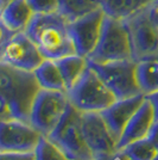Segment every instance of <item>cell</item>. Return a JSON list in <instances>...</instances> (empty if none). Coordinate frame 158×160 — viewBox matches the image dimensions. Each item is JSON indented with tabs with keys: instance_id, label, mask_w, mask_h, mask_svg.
I'll return each instance as SVG.
<instances>
[{
	"instance_id": "cell-22",
	"label": "cell",
	"mask_w": 158,
	"mask_h": 160,
	"mask_svg": "<svg viewBox=\"0 0 158 160\" xmlns=\"http://www.w3.org/2000/svg\"><path fill=\"white\" fill-rule=\"evenodd\" d=\"M35 160H68L64 153L46 136H40L36 148L33 149Z\"/></svg>"
},
{
	"instance_id": "cell-11",
	"label": "cell",
	"mask_w": 158,
	"mask_h": 160,
	"mask_svg": "<svg viewBox=\"0 0 158 160\" xmlns=\"http://www.w3.org/2000/svg\"><path fill=\"white\" fill-rule=\"evenodd\" d=\"M105 13L101 8L69 23V31L77 55L88 58L95 49L101 33Z\"/></svg>"
},
{
	"instance_id": "cell-19",
	"label": "cell",
	"mask_w": 158,
	"mask_h": 160,
	"mask_svg": "<svg viewBox=\"0 0 158 160\" xmlns=\"http://www.w3.org/2000/svg\"><path fill=\"white\" fill-rule=\"evenodd\" d=\"M98 8L100 0H59L58 12L69 22H74Z\"/></svg>"
},
{
	"instance_id": "cell-24",
	"label": "cell",
	"mask_w": 158,
	"mask_h": 160,
	"mask_svg": "<svg viewBox=\"0 0 158 160\" xmlns=\"http://www.w3.org/2000/svg\"><path fill=\"white\" fill-rule=\"evenodd\" d=\"M16 33L17 32H13L8 28H6V25L0 19V62H2V58H4V53H5L6 46L8 44L10 40L13 37Z\"/></svg>"
},
{
	"instance_id": "cell-16",
	"label": "cell",
	"mask_w": 158,
	"mask_h": 160,
	"mask_svg": "<svg viewBox=\"0 0 158 160\" xmlns=\"http://www.w3.org/2000/svg\"><path fill=\"white\" fill-rule=\"evenodd\" d=\"M152 2L153 0H100V8L107 17L125 20Z\"/></svg>"
},
{
	"instance_id": "cell-9",
	"label": "cell",
	"mask_w": 158,
	"mask_h": 160,
	"mask_svg": "<svg viewBox=\"0 0 158 160\" xmlns=\"http://www.w3.org/2000/svg\"><path fill=\"white\" fill-rule=\"evenodd\" d=\"M82 132L94 160H109L118 153V142L100 112H82Z\"/></svg>"
},
{
	"instance_id": "cell-28",
	"label": "cell",
	"mask_w": 158,
	"mask_h": 160,
	"mask_svg": "<svg viewBox=\"0 0 158 160\" xmlns=\"http://www.w3.org/2000/svg\"><path fill=\"white\" fill-rule=\"evenodd\" d=\"M146 98L152 103L153 109H155V118L158 120V91L155 92V93H151V94H149V96H146Z\"/></svg>"
},
{
	"instance_id": "cell-31",
	"label": "cell",
	"mask_w": 158,
	"mask_h": 160,
	"mask_svg": "<svg viewBox=\"0 0 158 160\" xmlns=\"http://www.w3.org/2000/svg\"><path fill=\"white\" fill-rule=\"evenodd\" d=\"M153 4H156V5L158 6V0H153Z\"/></svg>"
},
{
	"instance_id": "cell-12",
	"label": "cell",
	"mask_w": 158,
	"mask_h": 160,
	"mask_svg": "<svg viewBox=\"0 0 158 160\" xmlns=\"http://www.w3.org/2000/svg\"><path fill=\"white\" fill-rule=\"evenodd\" d=\"M45 60L33 41L24 32H17L6 46L2 62L21 71L32 72Z\"/></svg>"
},
{
	"instance_id": "cell-32",
	"label": "cell",
	"mask_w": 158,
	"mask_h": 160,
	"mask_svg": "<svg viewBox=\"0 0 158 160\" xmlns=\"http://www.w3.org/2000/svg\"><path fill=\"white\" fill-rule=\"evenodd\" d=\"M1 11H2V8H1V5H0V13H1Z\"/></svg>"
},
{
	"instance_id": "cell-2",
	"label": "cell",
	"mask_w": 158,
	"mask_h": 160,
	"mask_svg": "<svg viewBox=\"0 0 158 160\" xmlns=\"http://www.w3.org/2000/svg\"><path fill=\"white\" fill-rule=\"evenodd\" d=\"M40 88L32 72L0 62V94L7 100L12 117L30 123L31 105Z\"/></svg>"
},
{
	"instance_id": "cell-10",
	"label": "cell",
	"mask_w": 158,
	"mask_h": 160,
	"mask_svg": "<svg viewBox=\"0 0 158 160\" xmlns=\"http://www.w3.org/2000/svg\"><path fill=\"white\" fill-rule=\"evenodd\" d=\"M40 136L30 123L18 118L0 121V152H33Z\"/></svg>"
},
{
	"instance_id": "cell-6",
	"label": "cell",
	"mask_w": 158,
	"mask_h": 160,
	"mask_svg": "<svg viewBox=\"0 0 158 160\" xmlns=\"http://www.w3.org/2000/svg\"><path fill=\"white\" fill-rule=\"evenodd\" d=\"M150 6L125 19L134 62L158 61V29L150 17Z\"/></svg>"
},
{
	"instance_id": "cell-18",
	"label": "cell",
	"mask_w": 158,
	"mask_h": 160,
	"mask_svg": "<svg viewBox=\"0 0 158 160\" xmlns=\"http://www.w3.org/2000/svg\"><path fill=\"white\" fill-rule=\"evenodd\" d=\"M56 63L62 74V78L66 85V91H68L74 86V84L85 72V69L88 66V60L87 58H83L81 55L72 54L56 60Z\"/></svg>"
},
{
	"instance_id": "cell-13",
	"label": "cell",
	"mask_w": 158,
	"mask_h": 160,
	"mask_svg": "<svg viewBox=\"0 0 158 160\" xmlns=\"http://www.w3.org/2000/svg\"><path fill=\"white\" fill-rule=\"evenodd\" d=\"M144 100L145 94L139 93L126 99H117L109 107L100 111L117 142L124 133L128 121L131 120L132 116L144 103Z\"/></svg>"
},
{
	"instance_id": "cell-8",
	"label": "cell",
	"mask_w": 158,
	"mask_h": 160,
	"mask_svg": "<svg viewBox=\"0 0 158 160\" xmlns=\"http://www.w3.org/2000/svg\"><path fill=\"white\" fill-rule=\"evenodd\" d=\"M88 65L96 72L100 79L111 90L117 99H126L142 93L136 74L137 62L132 59L106 63L88 61Z\"/></svg>"
},
{
	"instance_id": "cell-27",
	"label": "cell",
	"mask_w": 158,
	"mask_h": 160,
	"mask_svg": "<svg viewBox=\"0 0 158 160\" xmlns=\"http://www.w3.org/2000/svg\"><path fill=\"white\" fill-rule=\"evenodd\" d=\"M147 139L151 141L153 146L156 147L158 151V120L155 121V123L152 124L151 129L149 132V135H147Z\"/></svg>"
},
{
	"instance_id": "cell-21",
	"label": "cell",
	"mask_w": 158,
	"mask_h": 160,
	"mask_svg": "<svg viewBox=\"0 0 158 160\" xmlns=\"http://www.w3.org/2000/svg\"><path fill=\"white\" fill-rule=\"evenodd\" d=\"M121 152L126 154L130 160H152L158 155L157 148L147 138L127 145Z\"/></svg>"
},
{
	"instance_id": "cell-14",
	"label": "cell",
	"mask_w": 158,
	"mask_h": 160,
	"mask_svg": "<svg viewBox=\"0 0 158 160\" xmlns=\"http://www.w3.org/2000/svg\"><path fill=\"white\" fill-rule=\"evenodd\" d=\"M155 121H156V118H155L153 105L145 96L144 103L132 116L131 120L128 121L124 133L119 139L118 143H117L118 152L134 141L147 138L149 132L151 129L152 124L155 123Z\"/></svg>"
},
{
	"instance_id": "cell-15",
	"label": "cell",
	"mask_w": 158,
	"mask_h": 160,
	"mask_svg": "<svg viewBox=\"0 0 158 160\" xmlns=\"http://www.w3.org/2000/svg\"><path fill=\"white\" fill-rule=\"evenodd\" d=\"M35 16L27 0H12L0 13L1 22L13 32H23Z\"/></svg>"
},
{
	"instance_id": "cell-26",
	"label": "cell",
	"mask_w": 158,
	"mask_h": 160,
	"mask_svg": "<svg viewBox=\"0 0 158 160\" xmlns=\"http://www.w3.org/2000/svg\"><path fill=\"white\" fill-rule=\"evenodd\" d=\"M11 117H12V113H11V110L8 108V103L5 99V97H2L0 94V121L11 118Z\"/></svg>"
},
{
	"instance_id": "cell-30",
	"label": "cell",
	"mask_w": 158,
	"mask_h": 160,
	"mask_svg": "<svg viewBox=\"0 0 158 160\" xmlns=\"http://www.w3.org/2000/svg\"><path fill=\"white\" fill-rule=\"evenodd\" d=\"M11 1H12V0H0V5H1V8L4 10V8H5V7H6L7 5L10 4V2H11Z\"/></svg>"
},
{
	"instance_id": "cell-29",
	"label": "cell",
	"mask_w": 158,
	"mask_h": 160,
	"mask_svg": "<svg viewBox=\"0 0 158 160\" xmlns=\"http://www.w3.org/2000/svg\"><path fill=\"white\" fill-rule=\"evenodd\" d=\"M150 17H151V20L153 22V24L158 29V6L156 4H153V2L150 6Z\"/></svg>"
},
{
	"instance_id": "cell-7",
	"label": "cell",
	"mask_w": 158,
	"mask_h": 160,
	"mask_svg": "<svg viewBox=\"0 0 158 160\" xmlns=\"http://www.w3.org/2000/svg\"><path fill=\"white\" fill-rule=\"evenodd\" d=\"M67 91L40 88L33 98L29 122L40 135L48 136L58 124L69 105Z\"/></svg>"
},
{
	"instance_id": "cell-17",
	"label": "cell",
	"mask_w": 158,
	"mask_h": 160,
	"mask_svg": "<svg viewBox=\"0 0 158 160\" xmlns=\"http://www.w3.org/2000/svg\"><path fill=\"white\" fill-rule=\"evenodd\" d=\"M40 88L51 91H66V85L56 61L44 60L33 71Z\"/></svg>"
},
{
	"instance_id": "cell-20",
	"label": "cell",
	"mask_w": 158,
	"mask_h": 160,
	"mask_svg": "<svg viewBox=\"0 0 158 160\" xmlns=\"http://www.w3.org/2000/svg\"><path fill=\"white\" fill-rule=\"evenodd\" d=\"M137 81L142 93L149 96L158 91V61H143L137 63Z\"/></svg>"
},
{
	"instance_id": "cell-4",
	"label": "cell",
	"mask_w": 158,
	"mask_h": 160,
	"mask_svg": "<svg viewBox=\"0 0 158 160\" xmlns=\"http://www.w3.org/2000/svg\"><path fill=\"white\" fill-rule=\"evenodd\" d=\"M67 96L70 104L81 112H100L117 100L89 65L74 86L67 91Z\"/></svg>"
},
{
	"instance_id": "cell-5",
	"label": "cell",
	"mask_w": 158,
	"mask_h": 160,
	"mask_svg": "<svg viewBox=\"0 0 158 160\" xmlns=\"http://www.w3.org/2000/svg\"><path fill=\"white\" fill-rule=\"evenodd\" d=\"M130 59H132L131 43L125 22L105 16L98 44L87 60L106 63Z\"/></svg>"
},
{
	"instance_id": "cell-3",
	"label": "cell",
	"mask_w": 158,
	"mask_h": 160,
	"mask_svg": "<svg viewBox=\"0 0 158 160\" xmlns=\"http://www.w3.org/2000/svg\"><path fill=\"white\" fill-rule=\"evenodd\" d=\"M68 160H94L82 132V112L69 103L58 124L46 136Z\"/></svg>"
},
{
	"instance_id": "cell-23",
	"label": "cell",
	"mask_w": 158,
	"mask_h": 160,
	"mask_svg": "<svg viewBox=\"0 0 158 160\" xmlns=\"http://www.w3.org/2000/svg\"><path fill=\"white\" fill-rule=\"evenodd\" d=\"M35 14H46L58 12L59 0H27Z\"/></svg>"
},
{
	"instance_id": "cell-1",
	"label": "cell",
	"mask_w": 158,
	"mask_h": 160,
	"mask_svg": "<svg viewBox=\"0 0 158 160\" xmlns=\"http://www.w3.org/2000/svg\"><path fill=\"white\" fill-rule=\"evenodd\" d=\"M69 23L59 12L35 14L24 32L33 41L44 59L56 61L76 54Z\"/></svg>"
},
{
	"instance_id": "cell-25",
	"label": "cell",
	"mask_w": 158,
	"mask_h": 160,
	"mask_svg": "<svg viewBox=\"0 0 158 160\" xmlns=\"http://www.w3.org/2000/svg\"><path fill=\"white\" fill-rule=\"evenodd\" d=\"M0 160H35L33 152H0Z\"/></svg>"
}]
</instances>
